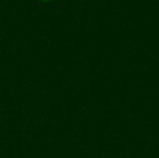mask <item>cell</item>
Returning <instances> with one entry per match:
<instances>
[{
  "instance_id": "6da1fadb",
  "label": "cell",
  "mask_w": 159,
  "mask_h": 158,
  "mask_svg": "<svg viewBox=\"0 0 159 158\" xmlns=\"http://www.w3.org/2000/svg\"><path fill=\"white\" fill-rule=\"evenodd\" d=\"M43 2H49V0H43Z\"/></svg>"
}]
</instances>
